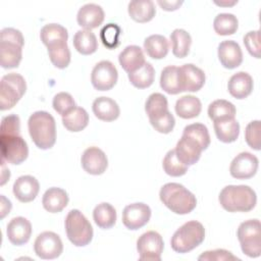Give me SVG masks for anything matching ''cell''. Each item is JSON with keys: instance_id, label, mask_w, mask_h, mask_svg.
<instances>
[{"instance_id": "obj_47", "label": "cell", "mask_w": 261, "mask_h": 261, "mask_svg": "<svg viewBox=\"0 0 261 261\" xmlns=\"http://www.w3.org/2000/svg\"><path fill=\"white\" fill-rule=\"evenodd\" d=\"M244 45L255 58H260V31H251L244 36Z\"/></svg>"}, {"instance_id": "obj_28", "label": "cell", "mask_w": 261, "mask_h": 261, "mask_svg": "<svg viewBox=\"0 0 261 261\" xmlns=\"http://www.w3.org/2000/svg\"><path fill=\"white\" fill-rule=\"evenodd\" d=\"M176 114L184 119H191L197 117L202 110V104L199 98L193 95H186L180 97L175 103Z\"/></svg>"}, {"instance_id": "obj_22", "label": "cell", "mask_w": 261, "mask_h": 261, "mask_svg": "<svg viewBox=\"0 0 261 261\" xmlns=\"http://www.w3.org/2000/svg\"><path fill=\"white\" fill-rule=\"evenodd\" d=\"M118 61L120 66L127 72L132 73L139 68H141L146 60L145 55L141 47L137 45L126 46L118 56Z\"/></svg>"}, {"instance_id": "obj_29", "label": "cell", "mask_w": 261, "mask_h": 261, "mask_svg": "<svg viewBox=\"0 0 261 261\" xmlns=\"http://www.w3.org/2000/svg\"><path fill=\"white\" fill-rule=\"evenodd\" d=\"M144 49L152 59H162L169 51V43L162 35H151L144 41Z\"/></svg>"}, {"instance_id": "obj_24", "label": "cell", "mask_w": 261, "mask_h": 261, "mask_svg": "<svg viewBox=\"0 0 261 261\" xmlns=\"http://www.w3.org/2000/svg\"><path fill=\"white\" fill-rule=\"evenodd\" d=\"M68 195L61 188H49L43 195L42 204L46 211L50 213H58L62 211L68 204Z\"/></svg>"}, {"instance_id": "obj_27", "label": "cell", "mask_w": 261, "mask_h": 261, "mask_svg": "<svg viewBox=\"0 0 261 261\" xmlns=\"http://www.w3.org/2000/svg\"><path fill=\"white\" fill-rule=\"evenodd\" d=\"M40 38L43 44L48 48L56 44L67 43L68 33L67 30L59 23H48L41 29Z\"/></svg>"}, {"instance_id": "obj_8", "label": "cell", "mask_w": 261, "mask_h": 261, "mask_svg": "<svg viewBox=\"0 0 261 261\" xmlns=\"http://www.w3.org/2000/svg\"><path fill=\"white\" fill-rule=\"evenodd\" d=\"M2 159L13 165L22 163L29 155V147L20 135H0Z\"/></svg>"}, {"instance_id": "obj_52", "label": "cell", "mask_w": 261, "mask_h": 261, "mask_svg": "<svg viewBox=\"0 0 261 261\" xmlns=\"http://www.w3.org/2000/svg\"><path fill=\"white\" fill-rule=\"evenodd\" d=\"M1 205H0V218L3 219L11 210V202L5 198L4 195H1Z\"/></svg>"}, {"instance_id": "obj_38", "label": "cell", "mask_w": 261, "mask_h": 261, "mask_svg": "<svg viewBox=\"0 0 261 261\" xmlns=\"http://www.w3.org/2000/svg\"><path fill=\"white\" fill-rule=\"evenodd\" d=\"M130 84L138 89L149 88L155 79V69L150 62H145V64L138 70L127 73Z\"/></svg>"}, {"instance_id": "obj_54", "label": "cell", "mask_w": 261, "mask_h": 261, "mask_svg": "<svg viewBox=\"0 0 261 261\" xmlns=\"http://www.w3.org/2000/svg\"><path fill=\"white\" fill-rule=\"evenodd\" d=\"M238 1H232V2H214L216 5H219V6H232V5H234L236 3H237Z\"/></svg>"}, {"instance_id": "obj_3", "label": "cell", "mask_w": 261, "mask_h": 261, "mask_svg": "<svg viewBox=\"0 0 261 261\" xmlns=\"http://www.w3.org/2000/svg\"><path fill=\"white\" fill-rule=\"evenodd\" d=\"M159 198L169 210L179 215L189 214L197 206L195 195L177 182L165 184L160 189Z\"/></svg>"}, {"instance_id": "obj_9", "label": "cell", "mask_w": 261, "mask_h": 261, "mask_svg": "<svg viewBox=\"0 0 261 261\" xmlns=\"http://www.w3.org/2000/svg\"><path fill=\"white\" fill-rule=\"evenodd\" d=\"M164 249L162 237L154 230L143 233L137 241V250L140 260H161V254Z\"/></svg>"}, {"instance_id": "obj_10", "label": "cell", "mask_w": 261, "mask_h": 261, "mask_svg": "<svg viewBox=\"0 0 261 261\" xmlns=\"http://www.w3.org/2000/svg\"><path fill=\"white\" fill-rule=\"evenodd\" d=\"M34 251L39 258L51 260L61 255L63 244L57 233L53 231H43L35 240Z\"/></svg>"}, {"instance_id": "obj_21", "label": "cell", "mask_w": 261, "mask_h": 261, "mask_svg": "<svg viewBox=\"0 0 261 261\" xmlns=\"http://www.w3.org/2000/svg\"><path fill=\"white\" fill-rule=\"evenodd\" d=\"M253 88V79L246 71H239L232 74L227 83V90L236 99L247 98L252 93Z\"/></svg>"}, {"instance_id": "obj_4", "label": "cell", "mask_w": 261, "mask_h": 261, "mask_svg": "<svg viewBox=\"0 0 261 261\" xmlns=\"http://www.w3.org/2000/svg\"><path fill=\"white\" fill-rule=\"evenodd\" d=\"M205 239L203 224L196 220L184 223L175 230L170 240V246L176 253H188L200 246Z\"/></svg>"}, {"instance_id": "obj_36", "label": "cell", "mask_w": 261, "mask_h": 261, "mask_svg": "<svg viewBox=\"0 0 261 261\" xmlns=\"http://www.w3.org/2000/svg\"><path fill=\"white\" fill-rule=\"evenodd\" d=\"M145 111L149 117V120L163 116L166 112L169 111L166 97L161 93L151 94L146 100Z\"/></svg>"}, {"instance_id": "obj_19", "label": "cell", "mask_w": 261, "mask_h": 261, "mask_svg": "<svg viewBox=\"0 0 261 261\" xmlns=\"http://www.w3.org/2000/svg\"><path fill=\"white\" fill-rule=\"evenodd\" d=\"M174 151L177 159L184 164L190 166L198 162L203 150L194 139L182 135L177 142Z\"/></svg>"}, {"instance_id": "obj_12", "label": "cell", "mask_w": 261, "mask_h": 261, "mask_svg": "<svg viewBox=\"0 0 261 261\" xmlns=\"http://www.w3.org/2000/svg\"><path fill=\"white\" fill-rule=\"evenodd\" d=\"M151 208L145 203H133L122 211V223L130 230H137L146 225L151 218Z\"/></svg>"}, {"instance_id": "obj_25", "label": "cell", "mask_w": 261, "mask_h": 261, "mask_svg": "<svg viewBox=\"0 0 261 261\" xmlns=\"http://www.w3.org/2000/svg\"><path fill=\"white\" fill-rule=\"evenodd\" d=\"M22 58V47L9 42L0 41V65L3 68H15Z\"/></svg>"}, {"instance_id": "obj_15", "label": "cell", "mask_w": 261, "mask_h": 261, "mask_svg": "<svg viewBox=\"0 0 261 261\" xmlns=\"http://www.w3.org/2000/svg\"><path fill=\"white\" fill-rule=\"evenodd\" d=\"M81 163L84 170L92 175H100L104 173L108 166V159L104 151L98 147L87 148L82 157Z\"/></svg>"}, {"instance_id": "obj_44", "label": "cell", "mask_w": 261, "mask_h": 261, "mask_svg": "<svg viewBox=\"0 0 261 261\" xmlns=\"http://www.w3.org/2000/svg\"><path fill=\"white\" fill-rule=\"evenodd\" d=\"M52 106L54 110L62 116L71 111L74 107H76L75 101L73 100L72 96L66 92H60L56 94L53 98Z\"/></svg>"}, {"instance_id": "obj_48", "label": "cell", "mask_w": 261, "mask_h": 261, "mask_svg": "<svg viewBox=\"0 0 261 261\" xmlns=\"http://www.w3.org/2000/svg\"><path fill=\"white\" fill-rule=\"evenodd\" d=\"M20 119L16 114L4 116L1 120L0 135H19Z\"/></svg>"}, {"instance_id": "obj_32", "label": "cell", "mask_w": 261, "mask_h": 261, "mask_svg": "<svg viewBox=\"0 0 261 261\" xmlns=\"http://www.w3.org/2000/svg\"><path fill=\"white\" fill-rule=\"evenodd\" d=\"M62 123L69 132H81L86 128L89 123V114L83 107L76 106L62 116Z\"/></svg>"}, {"instance_id": "obj_35", "label": "cell", "mask_w": 261, "mask_h": 261, "mask_svg": "<svg viewBox=\"0 0 261 261\" xmlns=\"http://www.w3.org/2000/svg\"><path fill=\"white\" fill-rule=\"evenodd\" d=\"M237 109L234 105L224 99H218L208 106V116L214 121L234 118Z\"/></svg>"}, {"instance_id": "obj_16", "label": "cell", "mask_w": 261, "mask_h": 261, "mask_svg": "<svg viewBox=\"0 0 261 261\" xmlns=\"http://www.w3.org/2000/svg\"><path fill=\"white\" fill-rule=\"evenodd\" d=\"M6 234L12 245L22 246L30 241L32 236V224L22 216L14 217L7 224Z\"/></svg>"}, {"instance_id": "obj_20", "label": "cell", "mask_w": 261, "mask_h": 261, "mask_svg": "<svg viewBox=\"0 0 261 261\" xmlns=\"http://www.w3.org/2000/svg\"><path fill=\"white\" fill-rule=\"evenodd\" d=\"M104 20L103 8L95 3L83 5L76 14V21L80 27L91 31L98 28Z\"/></svg>"}, {"instance_id": "obj_51", "label": "cell", "mask_w": 261, "mask_h": 261, "mask_svg": "<svg viewBox=\"0 0 261 261\" xmlns=\"http://www.w3.org/2000/svg\"><path fill=\"white\" fill-rule=\"evenodd\" d=\"M158 5L163 9V10H166V11H173V10H176L180 7V5L184 3L182 1H161V0H158L157 1Z\"/></svg>"}, {"instance_id": "obj_49", "label": "cell", "mask_w": 261, "mask_h": 261, "mask_svg": "<svg viewBox=\"0 0 261 261\" xmlns=\"http://www.w3.org/2000/svg\"><path fill=\"white\" fill-rule=\"evenodd\" d=\"M198 260H207V261H225V260H239L238 257L233 256L229 251L224 249H216L212 251H206L202 253Z\"/></svg>"}, {"instance_id": "obj_50", "label": "cell", "mask_w": 261, "mask_h": 261, "mask_svg": "<svg viewBox=\"0 0 261 261\" xmlns=\"http://www.w3.org/2000/svg\"><path fill=\"white\" fill-rule=\"evenodd\" d=\"M0 41L17 44L21 47L24 45V39L20 31L13 28H5L0 32Z\"/></svg>"}, {"instance_id": "obj_34", "label": "cell", "mask_w": 261, "mask_h": 261, "mask_svg": "<svg viewBox=\"0 0 261 261\" xmlns=\"http://www.w3.org/2000/svg\"><path fill=\"white\" fill-rule=\"evenodd\" d=\"M170 41L172 54L175 57L185 58L189 55L192 45V37L187 31L182 29H175L170 35Z\"/></svg>"}, {"instance_id": "obj_53", "label": "cell", "mask_w": 261, "mask_h": 261, "mask_svg": "<svg viewBox=\"0 0 261 261\" xmlns=\"http://www.w3.org/2000/svg\"><path fill=\"white\" fill-rule=\"evenodd\" d=\"M10 171L5 165V161L2 159V173H1V185L3 186L7 180H9Z\"/></svg>"}, {"instance_id": "obj_14", "label": "cell", "mask_w": 261, "mask_h": 261, "mask_svg": "<svg viewBox=\"0 0 261 261\" xmlns=\"http://www.w3.org/2000/svg\"><path fill=\"white\" fill-rule=\"evenodd\" d=\"M179 86L181 92H197L205 84V72L198 66L187 63L178 67Z\"/></svg>"}, {"instance_id": "obj_30", "label": "cell", "mask_w": 261, "mask_h": 261, "mask_svg": "<svg viewBox=\"0 0 261 261\" xmlns=\"http://www.w3.org/2000/svg\"><path fill=\"white\" fill-rule=\"evenodd\" d=\"M214 130L217 139L222 143H232L240 135V124L236 118L214 121Z\"/></svg>"}, {"instance_id": "obj_43", "label": "cell", "mask_w": 261, "mask_h": 261, "mask_svg": "<svg viewBox=\"0 0 261 261\" xmlns=\"http://www.w3.org/2000/svg\"><path fill=\"white\" fill-rule=\"evenodd\" d=\"M121 35V29L117 23H107L100 31V39L103 45L108 49H115L119 46V37Z\"/></svg>"}, {"instance_id": "obj_46", "label": "cell", "mask_w": 261, "mask_h": 261, "mask_svg": "<svg viewBox=\"0 0 261 261\" xmlns=\"http://www.w3.org/2000/svg\"><path fill=\"white\" fill-rule=\"evenodd\" d=\"M151 125L155 128V130H157L158 133L161 134H169L172 132L174 125H175V119L174 116L171 114L170 111L166 112L163 116L153 119V120H149Z\"/></svg>"}, {"instance_id": "obj_40", "label": "cell", "mask_w": 261, "mask_h": 261, "mask_svg": "<svg viewBox=\"0 0 261 261\" xmlns=\"http://www.w3.org/2000/svg\"><path fill=\"white\" fill-rule=\"evenodd\" d=\"M48 55L52 64L57 68H66L70 63V51L67 43H60L48 47Z\"/></svg>"}, {"instance_id": "obj_7", "label": "cell", "mask_w": 261, "mask_h": 261, "mask_svg": "<svg viewBox=\"0 0 261 261\" xmlns=\"http://www.w3.org/2000/svg\"><path fill=\"white\" fill-rule=\"evenodd\" d=\"M237 237L243 253L251 258L261 254V224L258 219H249L242 222L237 230Z\"/></svg>"}, {"instance_id": "obj_1", "label": "cell", "mask_w": 261, "mask_h": 261, "mask_svg": "<svg viewBox=\"0 0 261 261\" xmlns=\"http://www.w3.org/2000/svg\"><path fill=\"white\" fill-rule=\"evenodd\" d=\"M28 127L34 144L39 149L48 150L54 146L56 142V123L49 112L39 110L31 114Z\"/></svg>"}, {"instance_id": "obj_17", "label": "cell", "mask_w": 261, "mask_h": 261, "mask_svg": "<svg viewBox=\"0 0 261 261\" xmlns=\"http://www.w3.org/2000/svg\"><path fill=\"white\" fill-rule=\"evenodd\" d=\"M218 59L221 65L227 69H233L243 62V52L240 45L232 40L222 41L217 49Z\"/></svg>"}, {"instance_id": "obj_11", "label": "cell", "mask_w": 261, "mask_h": 261, "mask_svg": "<svg viewBox=\"0 0 261 261\" xmlns=\"http://www.w3.org/2000/svg\"><path fill=\"white\" fill-rule=\"evenodd\" d=\"M118 71L109 60L98 62L92 69L91 83L98 91H109L117 83Z\"/></svg>"}, {"instance_id": "obj_18", "label": "cell", "mask_w": 261, "mask_h": 261, "mask_svg": "<svg viewBox=\"0 0 261 261\" xmlns=\"http://www.w3.org/2000/svg\"><path fill=\"white\" fill-rule=\"evenodd\" d=\"M14 197L21 203H29L36 199L40 191L38 179L33 175H21L13 184Z\"/></svg>"}, {"instance_id": "obj_6", "label": "cell", "mask_w": 261, "mask_h": 261, "mask_svg": "<svg viewBox=\"0 0 261 261\" xmlns=\"http://www.w3.org/2000/svg\"><path fill=\"white\" fill-rule=\"evenodd\" d=\"M27 91V83L22 75L11 72L2 76L0 82V109H11L22 98Z\"/></svg>"}, {"instance_id": "obj_31", "label": "cell", "mask_w": 261, "mask_h": 261, "mask_svg": "<svg viewBox=\"0 0 261 261\" xmlns=\"http://www.w3.org/2000/svg\"><path fill=\"white\" fill-rule=\"evenodd\" d=\"M73 46L82 55H91L98 49V41L92 31L80 30L73 36Z\"/></svg>"}, {"instance_id": "obj_37", "label": "cell", "mask_w": 261, "mask_h": 261, "mask_svg": "<svg viewBox=\"0 0 261 261\" xmlns=\"http://www.w3.org/2000/svg\"><path fill=\"white\" fill-rule=\"evenodd\" d=\"M160 87L164 92L170 95L181 93L179 86L178 67L174 65H168L162 69L160 75Z\"/></svg>"}, {"instance_id": "obj_39", "label": "cell", "mask_w": 261, "mask_h": 261, "mask_svg": "<svg viewBox=\"0 0 261 261\" xmlns=\"http://www.w3.org/2000/svg\"><path fill=\"white\" fill-rule=\"evenodd\" d=\"M213 28L217 35L228 36L238 31L239 20L237 16L231 13H219L215 16L213 21Z\"/></svg>"}, {"instance_id": "obj_42", "label": "cell", "mask_w": 261, "mask_h": 261, "mask_svg": "<svg viewBox=\"0 0 261 261\" xmlns=\"http://www.w3.org/2000/svg\"><path fill=\"white\" fill-rule=\"evenodd\" d=\"M162 166L163 169L165 171L166 174L173 176V177H177V176H181L184 174L187 173L189 166L184 164L182 162H180L175 154L174 149L169 150L165 157L163 158V162H162Z\"/></svg>"}, {"instance_id": "obj_5", "label": "cell", "mask_w": 261, "mask_h": 261, "mask_svg": "<svg viewBox=\"0 0 261 261\" xmlns=\"http://www.w3.org/2000/svg\"><path fill=\"white\" fill-rule=\"evenodd\" d=\"M67 239L76 247L89 245L93 239V227L87 217L77 209L70 210L64 221Z\"/></svg>"}, {"instance_id": "obj_2", "label": "cell", "mask_w": 261, "mask_h": 261, "mask_svg": "<svg viewBox=\"0 0 261 261\" xmlns=\"http://www.w3.org/2000/svg\"><path fill=\"white\" fill-rule=\"evenodd\" d=\"M218 201L228 212H249L256 206L257 195L249 186L229 185L220 191Z\"/></svg>"}, {"instance_id": "obj_23", "label": "cell", "mask_w": 261, "mask_h": 261, "mask_svg": "<svg viewBox=\"0 0 261 261\" xmlns=\"http://www.w3.org/2000/svg\"><path fill=\"white\" fill-rule=\"evenodd\" d=\"M92 110L95 116L103 121H113L118 118L120 109L118 104L109 97H98L92 104Z\"/></svg>"}, {"instance_id": "obj_45", "label": "cell", "mask_w": 261, "mask_h": 261, "mask_svg": "<svg viewBox=\"0 0 261 261\" xmlns=\"http://www.w3.org/2000/svg\"><path fill=\"white\" fill-rule=\"evenodd\" d=\"M245 139L249 147L256 151L260 150V120H253L247 124Z\"/></svg>"}, {"instance_id": "obj_41", "label": "cell", "mask_w": 261, "mask_h": 261, "mask_svg": "<svg viewBox=\"0 0 261 261\" xmlns=\"http://www.w3.org/2000/svg\"><path fill=\"white\" fill-rule=\"evenodd\" d=\"M184 136L190 137L194 139L202 148V150H206L210 145V135L206 125L200 122L191 123L184 128Z\"/></svg>"}, {"instance_id": "obj_33", "label": "cell", "mask_w": 261, "mask_h": 261, "mask_svg": "<svg viewBox=\"0 0 261 261\" xmlns=\"http://www.w3.org/2000/svg\"><path fill=\"white\" fill-rule=\"evenodd\" d=\"M116 210L106 202L98 204L93 211V219L95 223L102 229L111 228L116 222Z\"/></svg>"}, {"instance_id": "obj_13", "label": "cell", "mask_w": 261, "mask_h": 261, "mask_svg": "<svg viewBox=\"0 0 261 261\" xmlns=\"http://www.w3.org/2000/svg\"><path fill=\"white\" fill-rule=\"evenodd\" d=\"M259 166L258 158L250 152L238 154L229 166L230 175L237 179H248L253 177Z\"/></svg>"}, {"instance_id": "obj_26", "label": "cell", "mask_w": 261, "mask_h": 261, "mask_svg": "<svg viewBox=\"0 0 261 261\" xmlns=\"http://www.w3.org/2000/svg\"><path fill=\"white\" fill-rule=\"evenodd\" d=\"M127 11L132 19L142 23L152 20L156 14L155 4L151 0L130 1L127 6Z\"/></svg>"}]
</instances>
